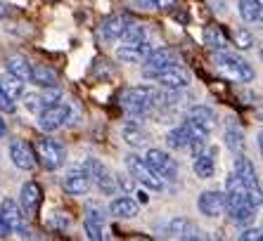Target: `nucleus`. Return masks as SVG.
<instances>
[{"label": "nucleus", "mask_w": 263, "mask_h": 241, "mask_svg": "<svg viewBox=\"0 0 263 241\" xmlns=\"http://www.w3.org/2000/svg\"><path fill=\"white\" fill-rule=\"evenodd\" d=\"M157 99H159V88L154 85H133L121 92V107L133 118L152 114L157 109Z\"/></svg>", "instance_id": "nucleus-1"}, {"label": "nucleus", "mask_w": 263, "mask_h": 241, "mask_svg": "<svg viewBox=\"0 0 263 241\" xmlns=\"http://www.w3.org/2000/svg\"><path fill=\"white\" fill-rule=\"evenodd\" d=\"M214 67L223 78L233 81V83H251L256 78V73L251 69V64L237 54H230L226 50H218L214 57Z\"/></svg>", "instance_id": "nucleus-2"}, {"label": "nucleus", "mask_w": 263, "mask_h": 241, "mask_svg": "<svg viewBox=\"0 0 263 241\" xmlns=\"http://www.w3.org/2000/svg\"><path fill=\"white\" fill-rule=\"evenodd\" d=\"M126 168H128V175L133 177L135 182H138V185H142V187H147V189H152V192H164L166 182L161 180L159 175L147 166L145 158H140L138 154L126 156Z\"/></svg>", "instance_id": "nucleus-3"}, {"label": "nucleus", "mask_w": 263, "mask_h": 241, "mask_svg": "<svg viewBox=\"0 0 263 241\" xmlns=\"http://www.w3.org/2000/svg\"><path fill=\"white\" fill-rule=\"evenodd\" d=\"M33 154H36V161L43 163L45 170H60L67 161V151L60 142L55 139H48V137H41L36 139V145H33Z\"/></svg>", "instance_id": "nucleus-4"}, {"label": "nucleus", "mask_w": 263, "mask_h": 241, "mask_svg": "<svg viewBox=\"0 0 263 241\" xmlns=\"http://www.w3.org/2000/svg\"><path fill=\"white\" fill-rule=\"evenodd\" d=\"M71 118V107L67 102H55V104H48L38 111V128L43 133H55L60 128L67 126V120Z\"/></svg>", "instance_id": "nucleus-5"}, {"label": "nucleus", "mask_w": 263, "mask_h": 241, "mask_svg": "<svg viewBox=\"0 0 263 241\" xmlns=\"http://www.w3.org/2000/svg\"><path fill=\"white\" fill-rule=\"evenodd\" d=\"M145 78L154 81V83L164 85V88H176V90H183L190 85V73L185 71L180 64H168L164 69H157V71H142Z\"/></svg>", "instance_id": "nucleus-6"}, {"label": "nucleus", "mask_w": 263, "mask_h": 241, "mask_svg": "<svg viewBox=\"0 0 263 241\" xmlns=\"http://www.w3.org/2000/svg\"><path fill=\"white\" fill-rule=\"evenodd\" d=\"M145 161L164 182H173V180H178V175H180L176 158H171V154H166L164 149H147Z\"/></svg>", "instance_id": "nucleus-7"}, {"label": "nucleus", "mask_w": 263, "mask_h": 241, "mask_svg": "<svg viewBox=\"0 0 263 241\" xmlns=\"http://www.w3.org/2000/svg\"><path fill=\"white\" fill-rule=\"evenodd\" d=\"M90 185H92V180H90V175H88L83 163L71 166L69 173L64 175V180H62V189L67 194H71V196H83V194L90 189Z\"/></svg>", "instance_id": "nucleus-8"}, {"label": "nucleus", "mask_w": 263, "mask_h": 241, "mask_svg": "<svg viewBox=\"0 0 263 241\" xmlns=\"http://www.w3.org/2000/svg\"><path fill=\"white\" fill-rule=\"evenodd\" d=\"M226 213H228V217H230V223L249 225V223H254V213H256V208H254L245 196L226 194Z\"/></svg>", "instance_id": "nucleus-9"}, {"label": "nucleus", "mask_w": 263, "mask_h": 241, "mask_svg": "<svg viewBox=\"0 0 263 241\" xmlns=\"http://www.w3.org/2000/svg\"><path fill=\"white\" fill-rule=\"evenodd\" d=\"M86 170H88V175H90V180L95 182L100 187V192L102 194H107V196H111V194L117 192V180L111 177V170L104 166V163H100L98 158H88L86 163Z\"/></svg>", "instance_id": "nucleus-10"}, {"label": "nucleus", "mask_w": 263, "mask_h": 241, "mask_svg": "<svg viewBox=\"0 0 263 241\" xmlns=\"http://www.w3.org/2000/svg\"><path fill=\"white\" fill-rule=\"evenodd\" d=\"M197 208H199V213L206 217L223 215V213H226V194L218 192V189H206V192L199 194Z\"/></svg>", "instance_id": "nucleus-11"}, {"label": "nucleus", "mask_w": 263, "mask_h": 241, "mask_svg": "<svg viewBox=\"0 0 263 241\" xmlns=\"http://www.w3.org/2000/svg\"><path fill=\"white\" fill-rule=\"evenodd\" d=\"M104 220H107V215H104L102 206L95 204V201H88V206H86V232L92 241L104 239Z\"/></svg>", "instance_id": "nucleus-12"}, {"label": "nucleus", "mask_w": 263, "mask_h": 241, "mask_svg": "<svg viewBox=\"0 0 263 241\" xmlns=\"http://www.w3.org/2000/svg\"><path fill=\"white\" fill-rule=\"evenodd\" d=\"M0 217H3V223L7 225L10 232L24 234V211H22V206L14 199H3V204H0Z\"/></svg>", "instance_id": "nucleus-13"}, {"label": "nucleus", "mask_w": 263, "mask_h": 241, "mask_svg": "<svg viewBox=\"0 0 263 241\" xmlns=\"http://www.w3.org/2000/svg\"><path fill=\"white\" fill-rule=\"evenodd\" d=\"M10 158L17 168L22 170H33L36 168V154H33V147L24 139H12L10 142Z\"/></svg>", "instance_id": "nucleus-14"}, {"label": "nucleus", "mask_w": 263, "mask_h": 241, "mask_svg": "<svg viewBox=\"0 0 263 241\" xmlns=\"http://www.w3.org/2000/svg\"><path fill=\"white\" fill-rule=\"evenodd\" d=\"M166 236L171 239H183V241H195L199 239V227L187 217H173L166 223Z\"/></svg>", "instance_id": "nucleus-15"}, {"label": "nucleus", "mask_w": 263, "mask_h": 241, "mask_svg": "<svg viewBox=\"0 0 263 241\" xmlns=\"http://www.w3.org/2000/svg\"><path fill=\"white\" fill-rule=\"evenodd\" d=\"M216 161H218V149H216V147H204L195 156L192 170H195V175L199 180H209V177L216 173Z\"/></svg>", "instance_id": "nucleus-16"}, {"label": "nucleus", "mask_w": 263, "mask_h": 241, "mask_svg": "<svg viewBox=\"0 0 263 241\" xmlns=\"http://www.w3.org/2000/svg\"><path fill=\"white\" fill-rule=\"evenodd\" d=\"M142 64H145L142 71H157V69H164L168 64H180V57H178V52L173 48H159L147 54Z\"/></svg>", "instance_id": "nucleus-17"}, {"label": "nucleus", "mask_w": 263, "mask_h": 241, "mask_svg": "<svg viewBox=\"0 0 263 241\" xmlns=\"http://www.w3.org/2000/svg\"><path fill=\"white\" fill-rule=\"evenodd\" d=\"M152 45L147 41H140V43H126V45H121V48L117 50V57L121 62H126V64H142L145 62V57L149 52H152Z\"/></svg>", "instance_id": "nucleus-18"}, {"label": "nucleus", "mask_w": 263, "mask_h": 241, "mask_svg": "<svg viewBox=\"0 0 263 241\" xmlns=\"http://www.w3.org/2000/svg\"><path fill=\"white\" fill-rule=\"evenodd\" d=\"M185 120L197 128H202V130H206V133L211 135L214 133V126H216V114H214V109L204 107V104H195V107L187 111V118Z\"/></svg>", "instance_id": "nucleus-19"}, {"label": "nucleus", "mask_w": 263, "mask_h": 241, "mask_svg": "<svg viewBox=\"0 0 263 241\" xmlns=\"http://www.w3.org/2000/svg\"><path fill=\"white\" fill-rule=\"evenodd\" d=\"M121 137H123V142H126V145L138 147V149H140V147H145L147 142H149V133H147V128L140 126L138 120H128V123H123Z\"/></svg>", "instance_id": "nucleus-20"}, {"label": "nucleus", "mask_w": 263, "mask_h": 241, "mask_svg": "<svg viewBox=\"0 0 263 241\" xmlns=\"http://www.w3.org/2000/svg\"><path fill=\"white\" fill-rule=\"evenodd\" d=\"M235 173H237V177L242 182H245L249 189H254V192H261V185H258V175H256V168H254V163L249 161L247 156H242L239 154L237 161H235Z\"/></svg>", "instance_id": "nucleus-21"}, {"label": "nucleus", "mask_w": 263, "mask_h": 241, "mask_svg": "<svg viewBox=\"0 0 263 241\" xmlns=\"http://www.w3.org/2000/svg\"><path fill=\"white\" fill-rule=\"evenodd\" d=\"M41 208V187L36 182H24L22 185V211L24 215H36Z\"/></svg>", "instance_id": "nucleus-22"}, {"label": "nucleus", "mask_w": 263, "mask_h": 241, "mask_svg": "<svg viewBox=\"0 0 263 241\" xmlns=\"http://www.w3.org/2000/svg\"><path fill=\"white\" fill-rule=\"evenodd\" d=\"M130 24L128 17H123V14H114V17L104 19L102 22V36L107 38V41H119V38L123 36V31H126V26Z\"/></svg>", "instance_id": "nucleus-23"}, {"label": "nucleus", "mask_w": 263, "mask_h": 241, "mask_svg": "<svg viewBox=\"0 0 263 241\" xmlns=\"http://www.w3.org/2000/svg\"><path fill=\"white\" fill-rule=\"evenodd\" d=\"M5 69L12 73V76H17L19 81L31 78V62L26 59L24 54H10L5 59Z\"/></svg>", "instance_id": "nucleus-24"}, {"label": "nucleus", "mask_w": 263, "mask_h": 241, "mask_svg": "<svg viewBox=\"0 0 263 241\" xmlns=\"http://www.w3.org/2000/svg\"><path fill=\"white\" fill-rule=\"evenodd\" d=\"M109 213L114 217H119V220H128V217H135L138 215V204H135L133 199H128V196H117V199L109 204Z\"/></svg>", "instance_id": "nucleus-25"}, {"label": "nucleus", "mask_w": 263, "mask_h": 241, "mask_svg": "<svg viewBox=\"0 0 263 241\" xmlns=\"http://www.w3.org/2000/svg\"><path fill=\"white\" fill-rule=\"evenodd\" d=\"M31 83H36L38 88H55L57 85V73L55 69L45 67V64H36L31 67Z\"/></svg>", "instance_id": "nucleus-26"}, {"label": "nucleus", "mask_w": 263, "mask_h": 241, "mask_svg": "<svg viewBox=\"0 0 263 241\" xmlns=\"http://www.w3.org/2000/svg\"><path fill=\"white\" fill-rule=\"evenodd\" d=\"M223 139H226L228 149H233V151H242V149H245V133H242V128H239L233 118H228Z\"/></svg>", "instance_id": "nucleus-27"}, {"label": "nucleus", "mask_w": 263, "mask_h": 241, "mask_svg": "<svg viewBox=\"0 0 263 241\" xmlns=\"http://www.w3.org/2000/svg\"><path fill=\"white\" fill-rule=\"evenodd\" d=\"M0 92H5L10 99H19L22 92H24V81H19L10 71L0 73Z\"/></svg>", "instance_id": "nucleus-28"}, {"label": "nucleus", "mask_w": 263, "mask_h": 241, "mask_svg": "<svg viewBox=\"0 0 263 241\" xmlns=\"http://www.w3.org/2000/svg\"><path fill=\"white\" fill-rule=\"evenodd\" d=\"M204 45H206L209 50H226L228 48V36L223 33V29L220 26H216V24H211V26H206L204 29Z\"/></svg>", "instance_id": "nucleus-29"}, {"label": "nucleus", "mask_w": 263, "mask_h": 241, "mask_svg": "<svg viewBox=\"0 0 263 241\" xmlns=\"http://www.w3.org/2000/svg\"><path fill=\"white\" fill-rule=\"evenodd\" d=\"M187 139H190V128L187 123H180V126L171 128L166 133V145L171 149H187Z\"/></svg>", "instance_id": "nucleus-30"}, {"label": "nucleus", "mask_w": 263, "mask_h": 241, "mask_svg": "<svg viewBox=\"0 0 263 241\" xmlns=\"http://www.w3.org/2000/svg\"><path fill=\"white\" fill-rule=\"evenodd\" d=\"M239 17L247 24H258L261 22V0H239L237 3Z\"/></svg>", "instance_id": "nucleus-31"}, {"label": "nucleus", "mask_w": 263, "mask_h": 241, "mask_svg": "<svg viewBox=\"0 0 263 241\" xmlns=\"http://www.w3.org/2000/svg\"><path fill=\"white\" fill-rule=\"evenodd\" d=\"M123 41L126 43H140V41H147V29L145 24H135V22H130L128 26H126V31H123Z\"/></svg>", "instance_id": "nucleus-32"}, {"label": "nucleus", "mask_w": 263, "mask_h": 241, "mask_svg": "<svg viewBox=\"0 0 263 241\" xmlns=\"http://www.w3.org/2000/svg\"><path fill=\"white\" fill-rule=\"evenodd\" d=\"M233 43L237 50H249L254 48V36L247 29H235L233 31Z\"/></svg>", "instance_id": "nucleus-33"}, {"label": "nucleus", "mask_w": 263, "mask_h": 241, "mask_svg": "<svg viewBox=\"0 0 263 241\" xmlns=\"http://www.w3.org/2000/svg\"><path fill=\"white\" fill-rule=\"evenodd\" d=\"M22 99H24V107L29 109V111H33V114H38V111H41V109L45 107L43 104V97L38 95V92H22Z\"/></svg>", "instance_id": "nucleus-34"}, {"label": "nucleus", "mask_w": 263, "mask_h": 241, "mask_svg": "<svg viewBox=\"0 0 263 241\" xmlns=\"http://www.w3.org/2000/svg\"><path fill=\"white\" fill-rule=\"evenodd\" d=\"M263 236L261 227H254V229H245L242 234H239V241H258Z\"/></svg>", "instance_id": "nucleus-35"}, {"label": "nucleus", "mask_w": 263, "mask_h": 241, "mask_svg": "<svg viewBox=\"0 0 263 241\" xmlns=\"http://www.w3.org/2000/svg\"><path fill=\"white\" fill-rule=\"evenodd\" d=\"M52 223H55V227H57V229H67L69 225H71V217H69L67 213H55Z\"/></svg>", "instance_id": "nucleus-36"}, {"label": "nucleus", "mask_w": 263, "mask_h": 241, "mask_svg": "<svg viewBox=\"0 0 263 241\" xmlns=\"http://www.w3.org/2000/svg\"><path fill=\"white\" fill-rule=\"evenodd\" d=\"M117 187H121L123 194H130V192H135V180L130 177V175H128V177H123V180L119 177V180H117Z\"/></svg>", "instance_id": "nucleus-37"}, {"label": "nucleus", "mask_w": 263, "mask_h": 241, "mask_svg": "<svg viewBox=\"0 0 263 241\" xmlns=\"http://www.w3.org/2000/svg\"><path fill=\"white\" fill-rule=\"evenodd\" d=\"M0 109H3V111H7V114H12L14 109H17V104H14V99H10L5 92H0Z\"/></svg>", "instance_id": "nucleus-38"}, {"label": "nucleus", "mask_w": 263, "mask_h": 241, "mask_svg": "<svg viewBox=\"0 0 263 241\" xmlns=\"http://www.w3.org/2000/svg\"><path fill=\"white\" fill-rule=\"evenodd\" d=\"M157 7L159 10H173V7H178V0H157Z\"/></svg>", "instance_id": "nucleus-39"}, {"label": "nucleus", "mask_w": 263, "mask_h": 241, "mask_svg": "<svg viewBox=\"0 0 263 241\" xmlns=\"http://www.w3.org/2000/svg\"><path fill=\"white\" fill-rule=\"evenodd\" d=\"M135 5L140 10H154L157 7V0H135Z\"/></svg>", "instance_id": "nucleus-40"}, {"label": "nucleus", "mask_w": 263, "mask_h": 241, "mask_svg": "<svg viewBox=\"0 0 263 241\" xmlns=\"http://www.w3.org/2000/svg\"><path fill=\"white\" fill-rule=\"evenodd\" d=\"M10 236V229H7V225L3 223V217H0V239H7Z\"/></svg>", "instance_id": "nucleus-41"}, {"label": "nucleus", "mask_w": 263, "mask_h": 241, "mask_svg": "<svg viewBox=\"0 0 263 241\" xmlns=\"http://www.w3.org/2000/svg\"><path fill=\"white\" fill-rule=\"evenodd\" d=\"M7 14H10V5H7V3H3V0H0V19H5Z\"/></svg>", "instance_id": "nucleus-42"}, {"label": "nucleus", "mask_w": 263, "mask_h": 241, "mask_svg": "<svg viewBox=\"0 0 263 241\" xmlns=\"http://www.w3.org/2000/svg\"><path fill=\"white\" fill-rule=\"evenodd\" d=\"M135 196H138V201H140L142 206H145L147 201H149V196H147V192H142V189H138V194H135Z\"/></svg>", "instance_id": "nucleus-43"}, {"label": "nucleus", "mask_w": 263, "mask_h": 241, "mask_svg": "<svg viewBox=\"0 0 263 241\" xmlns=\"http://www.w3.org/2000/svg\"><path fill=\"white\" fill-rule=\"evenodd\" d=\"M211 5H214V10H218V12H223V10H226L223 0H211Z\"/></svg>", "instance_id": "nucleus-44"}, {"label": "nucleus", "mask_w": 263, "mask_h": 241, "mask_svg": "<svg viewBox=\"0 0 263 241\" xmlns=\"http://www.w3.org/2000/svg\"><path fill=\"white\" fill-rule=\"evenodd\" d=\"M5 133H7V128H5V120H3V116H0V139L5 137Z\"/></svg>", "instance_id": "nucleus-45"}]
</instances>
